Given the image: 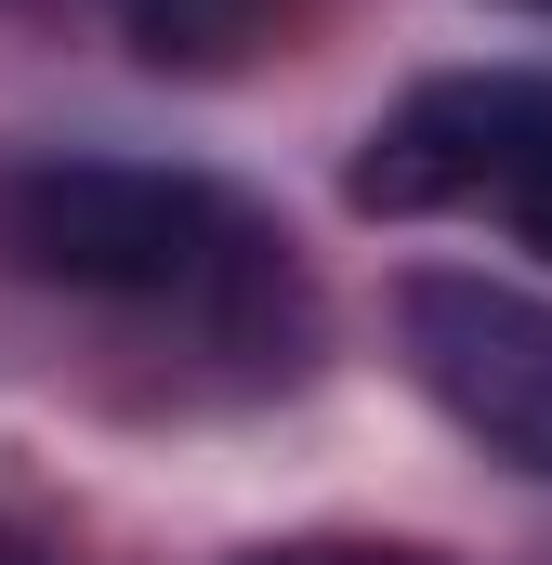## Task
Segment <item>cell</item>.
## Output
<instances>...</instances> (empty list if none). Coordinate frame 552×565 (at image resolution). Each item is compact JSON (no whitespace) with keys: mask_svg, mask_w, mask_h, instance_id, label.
<instances>
[{"mask_svg":"<svg viewBox=\"0 0 552 565\" xmlns=\"http://www.w3.org/2000/svg\"><path fill=\"white\" fill-rule=\"evenodd\" d=\"M119 13L145 26V53H198V40L237 26V0H119Z\"/></svg>","mask_w":552,"mask_h":565,"instance_id":"5b68a950","label":"cell"},{"mask_svg":"<svg viewBox=\"0 0 552 565\" xmlns=\"http://www.w3.org/2000/svg\"><path fill=\"white\" fill-rule=\"evenodd\" d=\"M237 565H460V553H434V540H264Z\"/></svg>","mask_w":552,"mask_h":565,"instance_id":"277c9868","label":"cell"},{"mask_svg":"<svg viewBox=\"0 0 552 565\" xmlns=\"http://www.w3.org/2000/svg\"><path fill=\"white\" fill-rule=\"evenodd\" d=\"M13 250L53 289H106V302H251L276 289L264 211L224 198L211 171H158V158H53L13 184Z\"/></svg>","mask_w":552,"mask_h":565,"instance_id":"6da1fadb","label":"cell"},{"mask_svg":"<svg viewBox=\"0 0 552 565\" xmlns=\"http://www.w3.org/2000/svg\"><path fill=\"white\" fill-rule=\"evenodd\" d=\"M395 342H408V382L460 434H487L500 460H540L552 473V302L540 289L421 264L395 289Z\"/></svg>","mask_w":552,"mask_h":565,"instance_id":"3957f363","label":"cell"},{"mask_svg":"<svg viewBox=\"0 0 552 565\" xmlns=\"http://www.w3.org/2000/svg\"><path fill=\"white\" fill-rule=\"evenodd\" d=\"M342 198L369 224H434V211H500L552 264V66H460L421 79L395 119H369Z\"/></svg>","mask_w":552,"mask_h":565,"instance_id":"7a4b0ae2","label":"cell"},{"mask_svg":"<svg viewBox=\"0 0 552 565\" xmlns=\"http://www.w3.org/2000/svg\"><path fill=\"white\" fill-rule=\"evenodd\" d=\"M540 13H552V0H540Z\"/></svg>","mask_w":552,"mask_h":565,"instance_id":"8992f818","label":"cell"}]
</instances>
